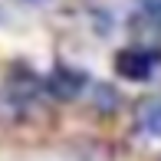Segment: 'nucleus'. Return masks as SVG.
Returning a JSON list of instances; mask_svg holds the SVG:
<instances>
[{"label": "nucleus", "instance_id": "nucleus-1", "mask_svg": "<svg viewBox=\"0 0 161 161\" xmlns=\"http://www.w3.org/2000/svg\"><path fill=\"white\" fill-rule=\"evenodd\" d=\"M155 69V56H148L145 49H125L119 53V72L125 79H148Z\"/></svg>", "mask_w": 161, "mask_h": 161}, {"label": "nucleus", "instance_id": "nucleus-2", "mask_svg": "<svg viewBox=\"0 0 161 161\" xmlns=\"http://www.w3.org/2000/svg\"><path fill=\"white\" fill-rule=\"evenodd\" d=\"M142 13L148 23H155L161 30V0H142Z\"/></svg>", "mask_w": 161, "mask_h": 161}]
</instances>
